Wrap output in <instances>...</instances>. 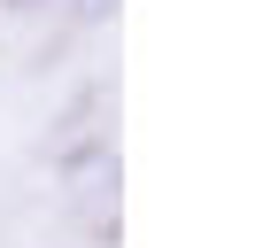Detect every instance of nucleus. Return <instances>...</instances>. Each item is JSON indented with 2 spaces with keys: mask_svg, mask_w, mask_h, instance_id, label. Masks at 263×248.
Returning <instances> with one entry per match:
<instances>
[{
  "mask_svg": "<svg viewBox=\"0 0 263 248\" xmlns=\"http://www.w3.org/2000/svg\"><path fill=\"white\" fill-rule=\"evenodd\" d=\"M0 8H8V16H31V8H47V0H0Z\"/></svg>",
  "mask_w": 263,
  "mask_h": 248,
  "instance_id": "obj_2",
  "label": "nucleus"
},
{
  "mask_svg": "<svg viewBox=\"0 0 263 248\" xmlns=\"http://www.w3.org/2000/svg\"><path fill=\"white\" fill-rule=\"evenodd\" d=\"M108 16H116V0H70V24L78 31H101Z\"/></svg>",
  "mask_w": 263,
  "mask_h": 248,
  "instance_id": "obj_1",
  "label": "nucleus"
}]
</instances>
